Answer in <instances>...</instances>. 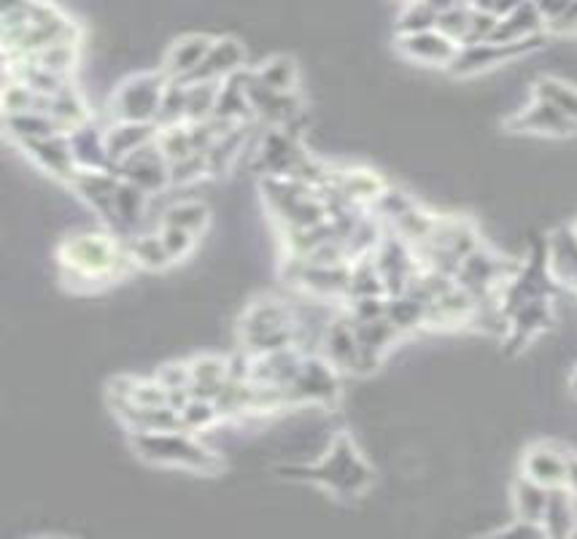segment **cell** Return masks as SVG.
Masks as SVG:
<instances>
[{
    "mask_svg": "<svg viewBox=\"0 0 577 539\" xmlns=\"http://www.w3.org/2000/svg\"><path fill=\"white\" fill-rule=\"evenodd\" d=\"M6 132L19 143H33L52 138L62 132L49 113L43 111H22V113H6Z\"/></svg>",
    "mask_w": 577,
    "mask_h": 539,
    "instance_id": "d4e9b609",
    "label": "cell"
},
{
    "mask_svg": "<svg viewBox=\"0 0 577 539\" xmlns=\"http://www.w3.org/2000/svg\"><path fill=\"white\" fill-rule=\"evenodd\" d=\"M187 84V122H206L213 117L221 81H183Z\"/></svg>",
    "mask_w": 577,
    "mask_h": 539,
    "instance_id": "4dcf8cb0",
    "label": "cell"
},
{
    "mask_svg": "<svg viewBox=\"0 0 577 539\" xmlns=\"http://www.w3.org/2000/svg\"><path fill=\"white\" fill-rule=\"evenodd\" d=\"M62 278L68 283L84 281V289H98L125 276L132 268L130 249L119 243L113 234L79 232L71 234L57 251Z\"/></svg>",
    "mask_w": 577,
    "mask_h": 539,
    "instance_id": "6da1fadb",
    "label": "cell"
},
{
    "mask_svg": "<svg viewBox=\"0 0 577 539\" xmlns=\"http://www.w3.org/2000/svg\"><path fill=\"white\" fill-rule=\"evenodd\" d=\"M157 136H160V127L155 122H113L106 132V149H109L113 168L136 149L157 141Z\"/></svg>",
    "mask_w": 577,
    "mask_h": 539,
    "instance_id": "44dd1931",
    "label": "cell"
},
{
    "mask_svg": "<svg viewBox=\"0 0 577 539\" xmlns=\"http://www.w3.org/2000/svg\"><path fill=\"white\" fill-rule=\"evenodd\" d=\"M440 11L429 0H408L402 17H399V33H418V30L437 28Z\"/></svg>",
    "mask_w": 577,
    "mask_h": 539,
    "instance_id": "e575fe53",
    "label": "cell"
},
{
    "mask_svg": "<svg viewBox=\"0 0 577 539\" xmlns=\"http://www.w3.org/2000/svg\"><path fill=\"white\" fill-rule=\"evenodd\" d=\"M325 357L340 372H361V348L348 313L325 323Z\"/></svg>",
    "mask_w": 577,
    "mask_h": 539,
    "instance_id": "4fadbf2b",
    "label": "cell"
},
{
    "mask_svg": "<svg viewBox=\"0 0 577 539\" xmlns=\"http://www.w3.org/2000/svg\"><path fill=\"white\" fill-rule=\"evenodd\" d=\"M543 30H545V19L540 11H537L535 0H526V3L518 6V9H513L510 14L499 17L491 41H499V43L529 41V38L543 36Z\"/></svg>",
    "mask_w": 577,
    "mask_h": 539,
    "instance_id": "ffe728a7",
    "label": "cell"
},
{
    "mask_svg": "<svg viewBox=\"0 0 577 539\" xmlns=\"http://www.w3.org/2000/svg\"><path fill=\"white\" fill-rule=\"evenodd\" d=\"M183 122H187V84H183V81L168 79L155 124L160 127V130H168V127Z\"/></svg>",
    "mask_w": 577,
    "mask_h": 539,
    "instance_id": "1f68e13d",
    "label": "cell"
},
{
    "mask_svg": "<svg viewBox=\"0 0 577 539\" xmlns=\"http://www.w3.org/2000/svg\"><path fill=\"white\" fill-rule=\"evenodd\" d=\"M208 221H211V213H208L206 202L200 200H179L162 211V224L181 227V230L192 234H200L206 230Z\"/></svg>",
    "mask_w": 577,
    "mask_h": 539,
    "instance_id": "f546056e",
    "label": "cell"
},
{
    "mask_svg": "<svg viewBox=\"0 0 577 539\" xmlns=\"http://www.w3.org/2000/svg\"><path fill=\"white\" fill-rule=\"evenodd\" d=\"M575 234H577V232H575Z\"/></svg>",
    "mask_w": 577,
    "mask_h": 539,
    "instance_id": "7bdbcfd3",
    "label": "cell"
},
{
    "mask_svg": "<svg viewBox=\"0 0 577 539\" xmlns=\"http://www.w3.org/2000/svg\"><path fill=\"white\" fill-rule=\"evenodd\" d=\"M22 149L28 151V157L38 164V168L47 170L49 176H54V179L66 183H71L76 179V173L81 170L68 132H57V136L43 138V141L24 143Z\"/></svg>",
    "mask_w": 577,
    "mask_h": 539,
    "instance_id": "8fae6325",
    "label": "cell"
},
{
    "mask_svg": "<svg viewBox=\"0 0 577 539\" xmlns=\"http://www.w3.org/2000/svg\"><path fill=\"white\" fill-rule=\"evenodd\" d=\"M327 187L335 189V192H338L340 198L354 208L376 206L380 194L386 192L384 179L365 168H351V170H340V173H332V181H329Z\"/></svg>",
    "mask_w": 577,
    "mask_h": 539,
    "instance_id": "e0dca14e",
    "label": "cell"
},
{
    "mask_svg": "<svg viewBox=\"0 0 577 539\" xmlns=\"http://www.w3.org/2000/svg\"><path fill=\"white\" fill-rule=\"evenodd\" d=\"M577 526V502L567 488H550L543 529L548 537H569Z\"/></svg>",
    "mask_w": 577,
    "mask_h": 539,
    "instance_id": "603a6c76",
    "label": "cell"
},
{
    "mask_svg": "<svg viewBox=\"0 0 577 539\" xmlns=\"http://www.w3.org/2000/svg\"><path fill=\"white\" fill-rule=\"evenodd\" d=\"M253 76H257L262 84H268L272 90H281V92H295L297 81H300L297 62L287 54H276L270 57V60H265L262 66L253 68Z\"/></svg>",
    "mask_w": 577,
    "mask_h": 539,
    "instance_id": "f1b7e54d",
    "label": "cell"
},
{
    "mask_svg": "<svg viewBox=\"0 0 577 539\" xmlns=\"http://www.w3.org/2000/svg\"><path fill=\"white\" fill-rule=\"evenodd\" d=\"M119 181H122L119 179V173L81 168L68 187H71L73 192L100 216V219H106L109 224H113V194H117Z\"/></svg>",
    "mask_w": 577,
    "mask_h": 539,
    "instance_id": "5bb4252c",
    "label": "cell"
},
{
    "mask_svg": "<svg viewBox=\"0 0 577 539\" xmlns=\"http://www.w3.org/2000/svg\"><path fill=\"white\" fill-rule=\"evenodd\" d=\"M550 33H559V36H573L577 33V0L569 3V9L564 11V14L556 19L554 24H550Z\"/></svg>",
    "mask_w": 577,
    "mask_h": 539,
    "instance_id": "f35d334b",
    "label": "cell"
},
{
    "mask_svg": "<svg viewBox=\"0 0 577 539\" xmlns=\"http://www.w3.org/2000/svg\"><path fill=\"white\" fill-rule=\"evenodd\" d=\"M302 478L314 480L321 488L340 493V497H359L367 486L372 483L370 467L365 465V459L359 456L357 446L351 442V437L340 435L327 450L325 459L316 467L302 469Z\"/></svg>",
    "mask_w": 577,
    "mask_h": 539,
    "instance_id": "277c9868",
    "label": "cell"
},
{
    "mask_svg": "<svg viewBox=\"0 0 577 539\" xmlns=\"http://www.w3.org/2000/svg\"><path fill=\"white\" fill-rule=\"evenodd\" d=\"M117 173L122 176L125 181L136 183L143 192L160 194L170 183V160L165 157L160 143L151 141L132 151V154H127L125 160L117 164Z\"/></svg>",
    "mask_w": 577,
    "mask_h": 539,
    "instance_id": "ba28073f",
    "label": "cell"
},
{
    "mask_svg": "<svg viewBox=\"0 0 577 539\" xmlns=\"http://www.w3.org/2000/svg\"><path fill=\"white\" fill-rule=\"evenodd\" d=\"M569 3H573V0H535L537 11H540L545 19V28H550V24L561 17L564 11L569 9Z\"/></svg>",
    "mask_w": 577,
    "mask_h": 539,
    "instance_id": "74e56055",
    "label": "cell"
},
{
    "mask_svg": "<svg viewBox=\"0 0 577 539\" xmlns=\"http://www.w3.org/2000/svg\"><path fill=\"white\" fill-rule=\"evenodd\" d=\"M49 117L54 119L62 132H76L79 127L90 124V111H87L84 98L71 84H66L49 98Z\"/></svg>",
    "mask_w": 577,
    "mask_h": 539,
    "instance_id": "cb8c5ba5",
    "label": "cell"
},
{
    "mask_svg": "<svg viewBox=\"0 0 577 539\" xmlns=\"http://www.w3.org/2000/svg\"><path fill=\"white\" fill-rule=\"evenodd\" d=\"M240 340L249 357L297 346V321L281 300H257L240 316Z\"/></svg>",
    "mask_w": 577,
    "mask_h": 539,
    "instance_id": "3957f363",
    "label": "cell"
},
{
    "mask_svg": "<svg viewBox=\"0 0 577 539\" xmlns=\"http://www.w3.org/2000/svg\"><path fill=\"white\" fill-rule=\"evenodd\" d=\"M165 87H168V76L165 73L130 76L111 98L109 113L113 122H155Z\"/></svg>",
    "mask_w": 577,
    "mask_h": 539,
    "instance_id": "5b68a950",
    "label": "cell"
},
{
    "mask_svg": "<svg viewBox=\"0 0 577 539\" xmlns=\"http://www.w3.org/2000/svg\"><path fill=\"white\" fill-rule=\"evenodd\" d=\"M127 249H130V259L136 268L160 272L168 270L173 264V257H170L168 249H165L160 232H141L136 238L127 240Z\"/></svg>",
    "mask_w": 577,
    "mask_h": 539,
    "instance_id": "4316f807",
    "label": "cell"
},
{
    "mask_svg": "<svg viewBox=\"0 0 577 539\" xmlns=\"http://www.w3.org/2000/svg\"><path fill=\"white\" fill-rule=\"evenodd\" d=\"M524 478L545 488H561L567 483V453L550 446L529 448L524 456Z\"/></svg>",
    "mask_w": 577,
    "mask_h": 539,
    "instance_id": "ac0fdd59",
    "label": "cell"
},
{
    "mask_svg": "<svg viewBox=\"0 0 577 539\" xmlns=\"http://www.w3.org/2000/svg\"><path fill=\"white\" fill-rule=\"evenodd\" d=\"M472 3L478 6V9L488 11V14L505 17V14H510L513 9H518V6L526 3V0H472Z\"/></svg>",
    "mask_w": 577,
    "mask_h": 539,
    "instance_id": "ab89813d",
    "label": "cell"
},
{
    "mask_svg": "<svg viewBox=\"0 0 577 539\" xmlns=\"http://www.w3.org/2000/svg\"><path fill=\"white\" fill-rule=\"evenodd\" d=\"M535 98L545 100L554 108H559L567 119H573L577 124V90L575 87L564 84L561 79H540L535 87Z\"/></svg>",
    "mask_w": 577,
    "mask_h": 539,
    "instance_id": "d6a6232c",
    "label": "cell"
},
{
    "mask_svg": "<svg viewBox=\"0 0 577 539\" xmlns=\"http://www.w3.org/2000/svg\"><path fill=\"white\" fill-rule=\"evenodd\" d=\"M550 488H545L535 480L521 478L513 488V505H516V516L518 521H529V523H540L545 518V507H548Z\"/></svg>",
    "mask_w": 577,
    "mask_h": 539,
    "instance_id": "83f0119b",
    "label": "cell"
},
{
    "mask_svg": "<svg viewBox=\"0 0 577 539\" xmlns=\"http://www.w3.org/2000/svg\"><path fill=\"white\" fill-rule=\"evenodd\" d=\"M202 176H208L206 154H192L187 160L170 162V183H176V187H187V183L200 181Z\"/></svg>",
    "mask_w": 577,
    "mask_h": 539,
    "instance_id": "8d00e7d4",
    "label": "cell"
},
{
    "mask_svg": "<svg viewBox=\"0 0 577 539\" xmlns=\"http://www.w3.org/2000/svg\"><path fill=\"white\" fill-rule=\"evenodd\" d=\"M513 127L524 132H543V136H569L577 124L564 117L559 108L535 98V103L513 119Z\"/></svg>",
    "mask_w": 577,
    "mask_h": 539,
    "instance_id": "7402d4cb",
    "label": "cell"
},
{
    "mask_svg": "<svg viewBox=\"0 0 577 539\" xmlns=\"http://www.w3.org/2000/svg\"><path fill=\"white\" fill-rule=\"evenodd\" d=\"M160 238H162L165 249H168L170 257H173V262L187 259L189 253L195 251V243H198V234L181 230V227H170V224H162Z\"/></svg>",
    "mask_w": 577,
    "mask_h": 539,
    "instance_id": "d590c367",
    "label": "cell"
},
{
    "mask_svg": "<svg viewBox=\"0 0 577 539\" xmlns=\"http://www.w3.org/2000/svg\"><path fill=\"white\" fill-rule=\"evenodd\" d=\"M246 90H249L253 119H259V122H268L272 127H283V124H289L295 117H300L302 100L297 98V92L272 90V87L262 84V81L253 76V71L249 76V84H246Z\"/></svg>",
    "mask_w": 577,
    "mask_h": 539,
    "instance_id": "9c48e42d",
    "label": "cell"
},
{
    "mask_svg": "<svg viewBox=\"0 0 577 539\" xmlns=\"http://www.w3.org/2000/svg\"><path fill=\"white\" fill-rule=\"evenodd\" d=\"M291 405L332 408L340 397V370L327 357H306L289 386Z\"/></svg>",
    "mask_w": 577,
    "mask_h": 539,
    "instance_id": "8992f818",
    "label": "cell"
},
{
    "mask_svg": "<svg viewBox=\"0 0 577 539\" xmlns=\"http://www.w3.org/2000/svg\"><path fill=\"white\" fill-rule=\"evenodd\" d=\"M573 389H575V395H577V370H575V376H573Z\"/></svg>",
    "mask_w": 577,
    "mask_h": 539,
    "instance_id": "b9f144b4",
    "label": "cell"
},
{
    "mask_svg": "<svg viewBox=\"0 0 577 539\" xmlns=\"http://www.w3.org/2000/svg\"><path fill=\"white\" fill-rule=\"evenodd\" d=\"M146 206H149V192L122 179L117 187V194H113V227H122V230L138 227L146 216Z\"/></svg>",
    "mask_w": 577,
    "mask_h": 539,
    "instance_id": "484cf974",
    "label": "cell"
},
{
    "mask_svg": "<svg viewBox=\"0 0 577 539\" xmlns=\"http://www.w3.org/2000/svg\"><path fill=\"white\" fill-rule=\"evenodd\" d=\"M308 157V151H302V146L283 127H272L259 143V168H262L265 179L268 176H289L291 179Z\"/></svg>",
    "mask_w": 577,
    "mask_h": 539,
    "instance_id": "30bf717a",
    "label": "cell"
},
{
    "mask_svg": "<svg viewBox=\"0 0 577 539\" xmlns=\"http://www.w3.org/2000/svg\"><path fill=\"white\" fill-rule=\"evenodd\" d=\"M211 47L213 38L206 33H189L179 38V41L168 49V54H165L162 73L173 81H187L189 76L198 71L200 62L211 52Z\"/></svg>",
    "mask_w": 577,
    "mask_h": 539,
    "instance_id": "2e32d148",
    "label": "cell"
},
{
    "mask_svg": "<svg viewBox=\"0 0 577 539\" xmlns=\"http://www.w3.org/2000/svg\"><path fill=\"white\" fill-rule=\"evenodd\" d=\"M397 49L408 60L421 62V66H451L456 52H459V43H454L451 38L442 36L440 30H418V33H399Z\"/></svg>",
    "mask_w": 577,
    "mask_h": 539,
    "instance_id": "7c38bea8",
    "label": "cell"
},
{
    "mask_svg": "<svg viewBox=\"0 0 577 539\" xmlns=\"http://www.w3.org/2000/svg\"><path fill=\"white\" fill-rule=\"evenodd\" d=\"M132 448L138 456L151 465L162 467H183L195 469V472H217L221 459L213 450H208L200 440H195L192 431H136L132 435Z\"/></svg>",
    "mask_w": 577,
    "mask_h": 539,
    "instance_id": "7a4b0ae2",
    "label": "cell"
},
{
    "mask_svg": "<svg viewBox=\"0 0 577 539\" xmlns=\"http://www.w3.org/2000/svg\"><path fill=\"white\" fill-rule=\"evenodd\" d=\"M569 493L577 499V456L567 453V483H564Z\"/></svg>",
    "mask_w": 577,
    "mask_h": 539,
    "instance_id": "60d3db41",
    "label": "cell"
},
{
    "mask_svg": "<svg viewBox=\"0 0 577 539\" xmlns=\"http://www.w3.org/2000/svg\"><path fill=\"white\" fill-rule=\"evenodd\" d=\"M543 36L529 38V41H516V43H499V41H480V43H467V47H459L454 62L448 66V71L454 76H472L486 71V68L503 66L507 60H516L531 49L540 47Z\"/></svg>",
    "mask_w": 577,
    "mask_h": 539,
    "instance_id": "52a82bcc",
    "label": "cell"
},
{
    "mask_svg": "<svg viewBox=\"0 0 577 539\" xmlns=\"http://www.w3.org/2000/svg\"><path fill=\"white\" fill-rule=\"evenodd\" d=\"M246 68V49L238 38L225 36L213 38L211 52L206 54V60L200 62V68L189 76L187 81H225L232 73L243 71Z\"/></svg>",
    "mask_w": 577,
    "mask_h": 539,
    "instance_id": "9a60e30c",
    "label": "cell"
},
{
    "mask_svg": "<svg viewBox=\"0 0 577 539\" xmlns=\"http://www.w3.org/2000/svg\"><path fill=\"white\" fill-rule=\"evenodd\" d=\"M181 418L187 431H208L221 421V413L213 399L189 397V402L181 408Z\"/></svg>",
    "mask_w": 577,
    "mask_h": 539,
    "instance_id": "836d02e7",
    "label": "cell"
},
{
    "mask_svg": "<svg viewBox=\"0 0 577 539\" xmlns=\"http://www.w3.org/2000/svg\"><path fill=\"white\" fill-rule=\"evenodd\" d=\"M189 376H192V386L189 395L202 399H217L221 389L230 380V359L213 357V353H202L189 361Z\"/></svg>",
    "mask_w": 577,
    "mask_h": 539,
    "instance_id": "d6986e66",
    "label": "cell"
}]
</instances>
